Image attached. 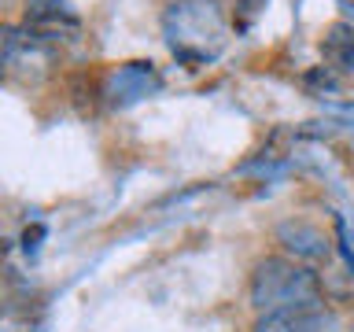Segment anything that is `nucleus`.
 I'll use <instances>...</instances> for the list:
<instances>
[{
    "label": "nucleus",
    "instance_id": "obj_3",
    "mask_svg": "<svg viewBox=\"0 0 354 332\" xmlns=\"http://www.w3.org/2000/svg\"><path fill=\"white\" fill-rule=\"evenodd\" d=\"M52 52L37 33L19 26H0V77H19V82H37L48 74Z\"/></svg>",
    "mask_w": 354,
    "mask_h": 332
},
{
    "label": "nucleus",
    "instance_id": "obj_7",
    "mask_svg": "<svg viewBox=\"0 0 354 332\" xmlns=\"http://www.w3.org/2000/svg\"><path fill=\"white\" fill-rule=\"evenodd\" d=\"M325 63L336 66L339 74H351L354 71V26L347 22H336V26H328L325 33Z\"/></svg>",
    "mask_w": 354,
    "mask_h": 332
},
{
    "label": "nucleus",
    "instance_id": "obj_5",
    "mask_svg": "<svg viewBox=\"0 0 354 332\" xmlns=\"http://www.w3.org/2000/svg\"><path fill=\"white\" fill-rule=\"evenodd\" d=\"M273 237L277 243L284 248L288 259H295V262H328V255H332V240H328V232L314 225V221H306V218H284L281 225L273 229Z\"/></svg>",
    "mask_w": 354,
    "mask_h": 332
},
{
    "label": "nucleus",
    "instance_id": "obj_8",
    "mask_svg": "<svg viewBox=\"0 0 354 332\" xmlns=\"http://www.w3.org/2000/svg\"><path fill=\"white\" fill-rule=\"evenodd\" d=\"M66 15L63 0H26V19L33 26H48V22H59Z\"/></svg>",
    "mask_w": 354,
    "mask_h": 332
},
{
    "label": "nucleus",
    "instance_id": "obj_10",
    "mask_svg": "<svg viewBox=\"0 0 354 332\" xmlns=\"http://www.w3.org/2000/svg\"><path fill=\"white\" fill-rule=\"evenodd\" d=\"M347 11H351V19H354V4H347Z\"/></svg>",
    "mask_w": 354,
    "mask_h": 332
},
{
    "label": "nucleus",
    "instance_id": "obj_4",
    "mask_svg": "<svg viewBox=\"0 0 354 332\" xmlns=\"http://www.w3.org/2000/svg\"><path fill=\"white\" fill-rule=\"evenodd\" d=\"M162 89V77L151 63H122L107 74L104 82V96L111 107H129V104H140L144 96H155Z\"/></svg>",
    "mask_w": 354,
    "mask_h": 332
},
{
    "label": "nucleus",
    "instance_id": "obj_9",
    "mask_svg": "<svg viewBox=\"0 0 354 332\" xmlns=\"http://www.w3.org/2000/svg\"><path fill=\"white\" fill-rule=\"evenodd\" d=\"M262 4H266V0H240V8H243V11H248V19L254 15V11H259Z\"/></svg>",
    "mask_w": 354,
    "mask_h": 332
},
{
    "label": "nucleus",
    "instance_id": "obj_6",
    "mask_svg": "<svg viewBox=\"0 0 354 332\" xmlns=\"http://www.w3.org/2000/svg\"><path fill=\"white\" fill-rule=\"evenodd\" d=\"M336 329L325 306L317 310H288V314H262L254 321V332H328Z\"/></svg>",
    "mask_w": 354,
    "mask_h": 332
},
{
    "label": "nucleus",
    "instance_id": "obj_2",
    "mask_svg": "<svg viewBox=\"0 0 354 332\" xmlns=\"http://www.w3.org/2000/svg\"><path fill=\"white\" fill-rule=\"evenodd\" d=\"M162 33L181 63H207L229 37V19L214 0H177L162 15Z\"/></svg>",
    "mask_w": 354,
    "mask_h": 332
},
{
    "label": "nucleus",
    "instance_id": "obj_1",
    "mask_svg": "<svg viewBox=\"0 0 354 332\" xmlns=\"http://www.w3.org/2000/svg\"><path fill=\"white\" fill-rule=\"evenodd\" d=\"M248 299L254 314H288V310H317L325 306V284L306 262L288 255H270L251 270Z\"/></svg>",
    "mask_w": 354,
    "mask_h": 332
}]
</instances>
